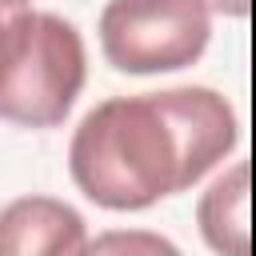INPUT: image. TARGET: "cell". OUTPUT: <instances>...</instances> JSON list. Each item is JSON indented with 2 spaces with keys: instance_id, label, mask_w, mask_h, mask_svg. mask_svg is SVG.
<instances>
[{
  "instance_id": "cell-1",
  "label": "cell",
  "mask_w": 256,
  "mask_h": 256,
  "mask_svg": "<svg viewBox=\"0 0 256 256\" xmlns=\"http://www.w3.org/2000/svg\"><path fill=\"white\" fill-rule=\"evenodd\" d=\"M236 148V112L212 88L112 96L72 132L76 188L108 212H140L192 188Z\"/></svg>"
},
{
  "instance_id": "cell-2",
  "label": "cell",
  "mask_w": 256,
  "mask_h": 256,
  "mask_svg": "<svg viewBox=\"0 0 256 256\" xmlns=\"http://www.w3.org/2000/svg\"><path fill=\"white\" fill-rule=\"evenodd\" d=\"M88 80V52L72 20L28 8L0 28V120L56 128Z\"/></svg>"
},
{
  "instance_id": "cell-3",
  "label": "cell",
  "mask_w": 256,
  "mask_h": 256,
  "mask_svg": "<svg viewBox=\"0 0 256 256\" xmlns=\"http://www.w3.org/2000/svg\"><path fill=\"white\" fill-rule=\"evenodd\" d=\"M212 12L200 0H108L100 12V52L116 72H180L204 56Z\"/></svg>"
},
{
  "instance_id": "cell-4",
  "label": "cell",
  "mask_w": 256,
  "mask_h": 256,
  "mask_svg": "<svg viewBox=\"0 0 256 256\" xmlns=\"http://www.w3.org/2000/svg\"><path fill=\"white\" fill-rule=\"evenodd\" d=\"M84 216L56 196H16L0 208V256H84Z\"/></svg>"
},
{
  "instance_id": "cell-5",
  "label": "cell",
  "mask_w": 256,
  "mask_h": 256,
  "mask_svg": "<svg viewBox=\"0 0 256 256\" xmlns=\"http://www.w3.org/2000/svg\"><path fill=\"white\" fill-rule=\"evenodd\" d=\"M252 168L240 160L232 172H224L200 200V232L216 256H252Z\"/></svg>"
},
{
  "instance_id": "cell-6",
  "label": "cell",
  "mask_w": 256,
  "mask_h": 256,
  "mask_svg": "<svg viewBox=\"0 0 256 256\" xmlns=\"http://www.w3.org/2000/svg\"><path fill=\"white\" fill-rule=\"evenodd\" d=\"M84 256H180V248L168 236L148 228H112V232H100Z\"/></svg>"
},
{
  "instance_id": "cell-7",
  "label": "cell",
  "mask_w": 256,
  "mask_h": 256,
  "mask_svg": "<svg viewBox=\"0 0 256 256\" xmlns=\"http://www.w3.org/2000/svg\"><path fill=\"white\" fill-rule=\"evenodd\" d=\"M208 12H216V16H248L252 12V0H200Z\"/></svg>"
},
{
  "instance_id": "cell-8",
  "label": "cell",
  "mask_w": 256,
  "mask_h": 256,
  "mask_svg": "<svg viewBox=\"0 0 256 256\" xmlns=\"http://www.w3.org/2000/svg\"><path fill=\"white\" fill-rule=\"evenodd\" d=\"M28 8H32L28 0H0V28H4V24L12 20V16H20V12H28Z\"/></svg>"
}]
</instances>
